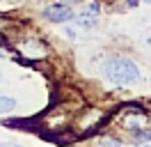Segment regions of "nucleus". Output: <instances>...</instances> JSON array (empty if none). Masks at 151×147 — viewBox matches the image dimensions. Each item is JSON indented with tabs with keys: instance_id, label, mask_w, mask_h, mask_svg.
Here are the masks:
<instances>
[{
	"instance_id": "1a4fd4ad",
	"label": "nucleus",
	"mask_w": 151,
	"mask_h": 147,
	"mask_svg": "<svg viewBox=\"0 0 151 147\" xmlns=\"http://www.w3.org/2000/svg\"><path fill=\"white\" fill-rule=\"evenodd\" d=\"M140 147H151V145H140Z\"/></svg>"
},
{
	"instance_id": "9b49d317",
	"label": "nucleus",
	"mask_w": 151,
	"mask_h": 147,
	"mask_svg": "<svg viewBox=\"0 0 151 147\" xmlns=\"http://www.w3.org/2000/svg\"><path fill=\"white\" fill-rule=\"evenodd\" d=\"M147 2H151V0H147Z\"/></svg>"
},
{
	"instance_id": "423d86ee",
	"label": "nucleus",
	"mask_w": 151,
	"mask_h": 147,
	"mask_svg": "<svg viewBox=\"0 0 151 147\" xmlns=\"http://www.w3.org/2000/svg\"><path fill=\"white\" fill-rule=\"evenodd\" d=\"M105 145L108 147H119V143H117V140H105Z\"/></svg>"
},
{
	"instance_id": "6e6552de",
	"label": "nucleus",
	"mask_w": 151,
	"mask_h": 147,
	"mask_svg": "<svg viewBox=\"0 0 151 147\" xmlns=\"http://www.w3.org/2000/svg\"><path fill=\"white\" fill-rule=\"evenodd\" d=\"M137 5V0H128V7H135Z\"/></svg>"
},
{
	"instance_id": "0eeeda50",
	"label": "nucleus",
	"mask_w": 151,
	"mask_h": 147,
	"mask_svg": "<svg viewBox=\"0 0 151 147\" xmlns=\"http://www.w3.org/2000/svg\"><path fill=\"white\" fill-rule=\"evenodd\" d=\"M0 147H21V145H16V143H0Z\"/></svg>"
},
{
	"instance_id": "9d476101",
	"label": "nucleus",
	"mask_w": 151,
	"mask_h": 147,
	"mask_svg": "<svg viewBox=\"0 0 151 147\" xmlns=\"http://www.w3.org/2000/svg\"><path fill=\"white\" fill-rule=\"evenodd\" d=\"M66 2H73V0H66Z\"/></svg>"
},
{
	"instance_id": "39448f33",
	"label": "nucleus",
	"mask_w": 151,
	"mask_h": 147,
	"mask_svg": "<svg viewBox=\"0 0 151 147\" xmlns=\"http://www.w3.org/2000/svg\"><path fill=\"white\" fill-rule=\"evenodd\" d=\"M14 108H16V101L12 97H0V113H9Z\"/></svg>"
},
{
	"instance_id": "7ed1b4c3",
	"label": "nucleus",
	"mask_w": 151,
	"mask_h": 147,
	"mask_svg": "<svg viewBox=\"0 0 151 147\" xmlns=\"http://www.w3.org/2000/svg\"><path fill=\"white\" fill-rule=\"evenodd\" d=\"M99 14H101V5L99 2H89L80 14H76V21L80 23V25H94V21L99 18Z\"/></svg>"
},
{
	"instance_id": "f03ea898",
	"label": "nucleus",
	"mask_w": 151,
	"mask_h": 147,
	"mask_svg": "<svg viewBox=\"0 0 151 147\" xmlns=\"http://www.w3.org/2000/svg\"><path fill=\"white\" fill-rule=\"evenodd\" d=\"M44 16H46L50 23H66L69 18H73V9L66 7V5H50V7L44 12Z\"/></svg>"
},
{
	"instance_id": "20e7f679",
	"label": "nucleus",
	"mask_w": 151,
	"mask_h": 147,
	"mask_svg": "<svg viewBox=\"0 0 151 147\" xmlns=\"http://www.w3.org/2000/svg\"><path fill=\"white\" fill-rule=\"evenodd\" d=\"M23 51L28 55H44L46 53V48L41 44H37V41H25V44H23Z\"/></svg>"
},
{
	"instance_id": "f257e3e1",
	"label": "nucleus",
	"mask_w": 151,
	"mask_h": 147,
	"mask_svg": "<svg viewBox=\"0 0 151 147\" xmlns=\"http://www.w3.org/2000/svg\"><path fill=\"white\" fill-rule=\"evenodd\" d=\"M103 76L112 85H133L140 81V69L128 57H112L103 64Z\"/></svg>"
}]
</instances>
